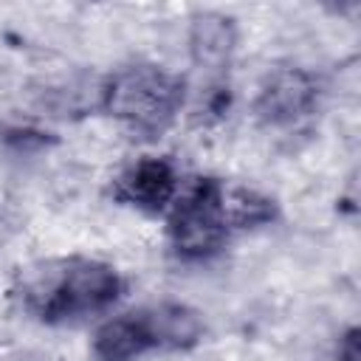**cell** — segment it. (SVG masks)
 <instances>
[{
  "label": "cell",
  "mask_w": 361,
  "mask_h": 361,
  "mask_svg": "<svg viewBox=\"0 0 361 361\" xmlns=\"http://www.w3.org/2000/svg\"><path fill=\"white\" fill-rule=\"evenodd\" d=\"M121 293V276L99 259H62L25 282V305L48 322L79 319L107 310Z\"/></svg>",
  "instance_id": "cell-1"
},
{
  "label": "cell",
  "mask_w": 361,
  "mask_h": 361,
  "mask_svg": "<svg viewBox=\"0 0 361 361\" xmlns=\"http://www.w3.org/2000/svg\"><path fill=\"white\" fill-rule=\"evenodd\" d=\"M183 104V82L158 65L118 68L102 87V107L135 133L158 135Z\"/></svg>",
  "instance_id": "cell-2"
},
{
  "label": "cell",
  "mask_w": 361,
  "mask_h": 361,
  "mask_svg": "<svg viewBox=\"0 0 361 361\" xmlns=\"http://www.w3.org/2000/svg\"><path fill=\"white\" fill-rule=\"evenodd\" d=\"M226 237L228 223L223 214V183L197 178L183 192L178 189L169 212L172 248L186 259H206L220 251Z\"/></svg>",
  "instance_id": "cell-3"
},
{
  "label": "cell",
  "mask_w": 361,
  "mask_h": 361,
  "mask_svg": "<svg viewBox=\"0 0 361 361\" xmlns=\"http://www.w3.org/2000/svg\"><path fill=\"white\" fill-rule=\"evenodd\" d=\"M316 104V82L305 71H276L265 79L257 96V116L265 124L282 127L305 118Z\"/></svg>",
  "instance_id": "cell-4"
},
{
  "label": "cell",
  "mask_w": 361,
  "mask_h": 361,
  "mask_svg": "<svg viewBox=\"0 0 361 361\" xmlns=\"http://www.w3.org/2000/svg\"><path fill=\"white\" fill-rule=\"evenodd\" d=\"M180 183L175 166L164 158H141L116 180V197L144 212H161L172 206Z\"/></svg>",
  "instance_id": "cell-5"
},
{
  "label": "cell",
  "mask_w": 361,
  "mask_h": 361,
  "mask_svg": "<svg viewBox=\"0 0 361 361\" xmlns=\"http://www.w3.org/2000/svg\"><path fill=\"white\" fill-rule=\"evenodd\" d=\"M147 336L152 341V350H186L192 344L200 341L203 336V319L197 316V310L186 307V305H175V302H164V305H152L141 310Z\"/></svg>",
  "instance_id": "cell-6"
},
{
  "label": "cell",
  "mask_w": 361,
  "mask_h": 361,
  "mask_svg": "<svg viewBox=\"0 0 361 361\" xmlns=\"http://www.w3.org/2000/svg\"><path fill=\"white\" fill-rule=\"evenodd\" d=\"M93 358L96 361H135L147 350H152V341L147 336L141 310L121 313L99 324L93 333Z\"/></svg>",
  "instance_id": "cell-7"
},
{
  "label": "cell",
  "mask_w": 361,
  "mask_h": 361,
  "mask_svg": "<svg viewBox=\"0 0 361 361\" xmlns=\"http://www.w3.org/2000/svg\"><path fill=\"white\" fill-rule=\"evenodd\" d=\"M234 25L220 14H200L189 31V51L200 71H223L234 54Z\"/></svg>",
  "instance_id": "cell-8"
},
{
  "label": "cell",
  "mask_w": 361,
  "mask_h": 361,
  "mask_svg": "<svg viewBox=\"0 0 361 361\" xmlns=\"http://www.w3.org/2000/svg\"><path fill=\"white\" fill-rule=\"evenodd\" d=\"M223 214L228 228H251L274 217V206L254 189H226L223 186Z\"/></svg>",
  "instance_id": "cell-9"
},
{
  "label": "cell",
  "mask_w": 361,
  "mask_h": 361,
  "mask_svg": "<svg viewBox=\"0 0 361 361\" xmlns=\"http://www.w3.org/2000/svg\"><path fill=\"white\" fill-rule=\"evenodd\" d=\"M358 333L355 330H350L344 338H341V344H338V358L341 361H358V338H355Z\"/></svg>",
  "instance_id": "cell-10"
}]
</instances>
